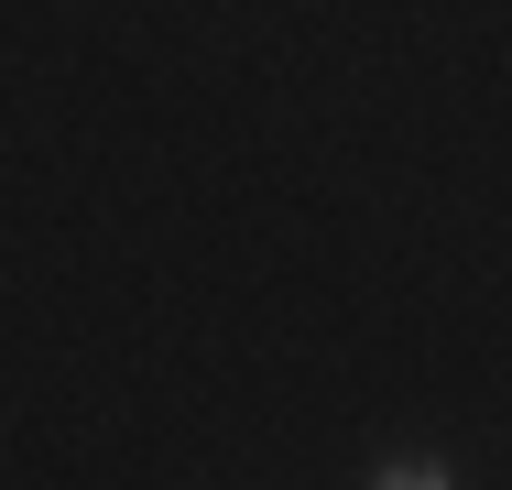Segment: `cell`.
<instances>
[{"label":"cell","instance_id":"obj_1","mask_svg":"<svg viewBox=\"0 0 512 490\" xmlns=\"http://www.w3.org/2000/svg\"><path fill=\"white\" fill-rule=\"evenodd\" d=\"M371 490H458V469H447V458H382Z\"/></svg>","mask_w":512,"mask_h":490}]
</instances>
